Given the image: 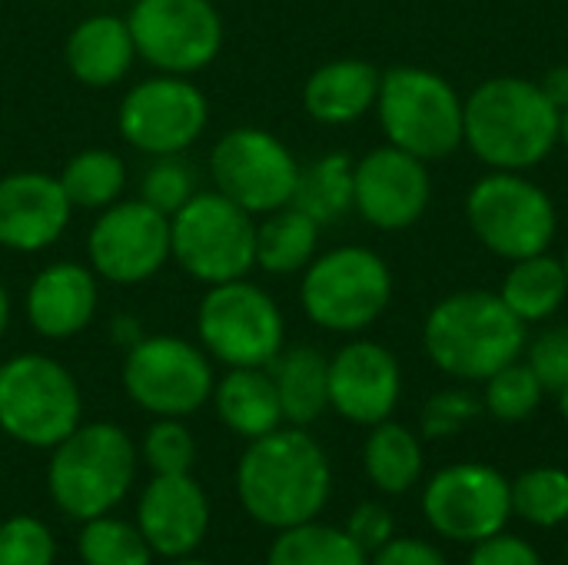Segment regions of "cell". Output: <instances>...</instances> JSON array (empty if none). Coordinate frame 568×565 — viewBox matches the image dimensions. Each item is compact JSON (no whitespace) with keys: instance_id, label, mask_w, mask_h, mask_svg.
Returning a JSON list of instances; mask_svg holds the SVG:
<instances>
[{"instance_id":"1","label":"cell","mask_w":568,"mask_h":565,"mask_svg":"<svg viewBox=\"0 0 568 565\" xmlns=\"http://www.w3.org/2000/svg\"><path fill=\"white\" fill-rule=\"evenodd\" d=\"M236 493L246 516L266 529H290L313 523L333 493V470L326 450L306 426L273 430L240 456Z\"/></svg>"},{"instance_id":"2","label":"cell","mask_w":568,"mask_h":565,"mask_svg":"<svg viewBox=\"0 0 568 565\" xmlns=\"http://www.w3.org/2000/svg\"><path fill=\"white\" fill-rule=\"evenodd\" d=\"M463 143L489 170H536L559 147V110L539 80L489 77L463 100Z\"/></svg>"},{"instance_id":"3","label":"cell","mask_w":568,"mask_h":565,"mask_svg":"<svg viewBox=\"0 0 568 565\" xmlns=\"http://www.w3.org/2000/svg\"><path fill=\"white\" fill-rule=\"evenodd\" d=\"M423 350L436 370L463 383H486L526 350V323L489 290L443 296L423 323Z\"/></svg>"},{"instance_id":"4","label":"cell","mask_w":568,"mask_h":565,"mask_svg":"<svg viewBox=\"0 0 568 565\" xmlns=\"http://www.w3.org/2000/svg\"><path fill=\"white\" fill-rule=\"evenodd\" d=\"M47 490L77 523L116 509L136 480V446L116 423H80L50 450Z\"/></svg>"},{"instance_id":"5","label":"cell","mask_w":568,"mask_h":565,"mask_svg":"<svg viewBox=\"0 0 568 565\" xmlns=\"http://www.w3.org/2000/svg\"><path fill=\"white\" fill-rule=\"evenodd\" d=\"M376 117L386 140L426 163L463 147V97L426 67H389L379 80Z\"/></svg>"},{"instance_id":"6","label":"cell","mask_w":568,"mask_h":565,"mask_svg":"<svg viewBox=\"0 0 568 565\" xmlns=\"http://www.w3.org/2000/svg\"><path fill=\"white\" fill-rule=\"evenodd\" d=\"M393 300V273L369 246L316 253L300 280V303L310 323L326 333L356 336L369 330Z\"/></svg>"},{"instance_id":"7","label":"cell","mask_w":568,"mask_h":565,"mask_svg":"<svg viewBox=\"0 0 568 565\" xmlns=\"http://www.w3.org/2000/svg\"><path fill=\"white\" fill-rule=\"evenodd\" d=\"M170 256L203 286L243 280L256 266V216L220 190H196L170 216Z\"/></svg>"},{"instance_id":"8","label":"cell","mask_w":568,"mask_h":565,"mask_svg":"<svg viewBox=\"0 0 568 565\" xmlns=\"http://www.w3.org/2000/svg\"><path fill=\"white\" fill-rule=\"evenodd\" d=\"M83 416L77 376L47 353H17L0 363V430L30 446L53 450Z\"/></svg>"},{"instance_id":"9","label":"cell","mask_w":568,"mask_h":565,"mask_svg":"<svg viewBox=\"0 0 568 565\" xmlns=\"http://www.w3.org/2000/svg\"><path fill=\"white\" fill-rule=\"evenodd\" d=\"M466 220L476 240L509 263L546 253L559 230L552 196L513 170H489L473 183L466 193Z\"/></svg>"},{"instance_id":"10","label":"cell","mask_w":568,"mask_h":565,"mask_svg":"<svg viewBox=\"0 0 568 565\" xmlns=\"http://www.w3.org/2000/svg\"><path fill=\"white\" fill-rule=\"evenodd\" d=\"M196 336L206 356L226 370L270 366L286 346V320L280 303L243 276L206 286L196 306Z\"/></svg>"},{"instance_id":"11","label":"cell","mask_w":568,"mask_h":565,"mask_svg":"<svg viewBox=\"0 0 568 565\" xmlns=\"http://www.w3.org/2000/svg\"><path fill=\"white\" fill-rule=\"evenodd\" d=\"M123 393L153 416H193L213 400V360L183 336H143L123 356Z\"/></svg>"},{"instance_id":"12","label":"cell","mask_w":568,"mask_h":565,"mask_svg":"<svg viewBox=\"0 0 568 565\" xmlns=\"http://www.w3.org/2000/svg\"><path fill=\"white\" fill-rule=\"evenodd\" d=\"M126 27L136 57L160 73L193 77L223 50V17L213 0H133Z\"/></svg>"},{"instance_id":"13","label":"cell","mask_w":568,"mask_h":565,"mask_svg":"<svg viewBox=\"0 0 568 565\" xmlns=\"http://www.w3.org/2000/svg\"><path fill=\"white\" fill-rule=\"evenodd\" d=\"M213 186L253 216H266L293 203L300 160L293 150L263 127L226 130L210 153Z\"/></svg>"},{"instance_id":"14","label":"cell","mask_w":568,"mask_h":565,"mask_svg":"<svg viewBox=\"0 0 568 565\" xmlns=\"http://www.w3.org/2000/svg\"><path fill=\"white\" fill-rule=\"evenodd\" d=\"M210 123L206 93L176 73H156L133 83L116 107L120 137L146 157H180Z\"/></svg>"},{"instance_id":"15","label":"cell","mask_w":568,"mask_h":565,"mask_svg":"<svg viewBox=\"0 0 568 565\" xmlns=\"http://www.w3.org/2000/svg\"><path fill=\"white\" fill-rule=\"evenodd\" d=\"M170 260V216L140 196L100 210L87 233V266L113 286H140Z\"/></svg>"},{"instance_id":"16","label":"cell","mask_w":568,"mask_h":565,"mask_svg":"<svg viewBox=\"0 0 568 565\" xmlns=\"http://www.w3.org/2000/svg\"><path fill=\"white\" fill-rule=\"evenodd\" d=\"M423 516L443 539L476 546L506 529L513 516V486L486 463H453L429 480Z\"/></svg>"},{"instance_id":"17","label":"cell","mask_w":568,"mask_h":565,"mask_svg":"<svg viewBox=\"0 0 568 565\" xmlns=\"http://www.w3.org/2000/svg\"><path fill=\"white\" fill-rule=\"evenodd\" d=\"M433 196L426 160L386 143L356 160L353 210L376 230L396 233L423 220Z\"/></svg>"},{"instance_id":"18","label":"cell","mask_w":568,"mask_h":565,"mask_svg":"<svg viewBox=\"0 0 568 565\" xmlns=\"http://www.w3.org/2000/svg\"><path fill=\"white\" fill-rule=\"evenodd\" d=\"M399 393V360L376 340H353L329 360V410H336L346 423L376 426L389 420Z\"/></svg>"},{"instance_id":"19","label":"cell","mask_w":568,"mask_h":565,"mask_svg":"<svg viewBox=\"0 0 568 565\" xmlns=\"http://www.w3.org/2000/svg\"><path fill=\"white\" fill-rule=\"evenodd\" d=\"M73 203L60 180L43 170H13L0 176V250L43 253L70 226Z\"/></svg>"},{"instance_id":"20","label":"cell","mask_w":568,"mask_h":565,"mask_svg":"<svg viewBox=\"0 0 568 565\" xmlns=\"http://www.w3.org/2000/svg\"><path fill=\"white\" fill-rule=\"evenodd\" d=\"M136 529L153 556L186 559L210 529V500L190 473L153 476L136 503Z\"/></svg>"},{"instance_id":"21","label":"cell","mask_w":568,"mask_h":565,"mask_svg":"<svg viewBox=\"0 0 568 565\" xmlns=\"http://www.w3.org/2000/svg\"><path fill=\"white\" fill-rule=\"evenodd\" d=\"M100 310V276L87 263L57 260L33 273L23 313L37 336L73 340L80 336Z\"/></svg>"},{"instance_id":"22","label":"cell","mask_w":568,"mask_h":565,"mask_svg":"<svg viewBox=\"0 0 568 565\" xmlns=\"http://www.w3.org/2000/svg\"><path fill=\"white\" fill-rule=\"evenodd\" d=\"M136 47L126 27V17L90 13L83 17L63 43V63L70 77L90 90H106L133 70Z\"/></svg>"},{"instance_id":"23","label":"cell","mask_w":568,"mask_h":565,"mask_svg":"<svg viewBox=\"0 0 568 565\" xmlns=\"http://www.w3.org/2000/svg\"><path fill=\"white\" fill-rule=\"evenodd\" d=\"M383 73L359 57H339L316 67L303 83V107L323 127H346L376 110Z\"/></svg>"},{"instance_id":"24","label":"cell","mask_w":568,"mask_h":565,"mask_svg":"<svg viewBox=\"0 0 568 565\" xmlns=\"http://www.w3.org/2000/svg\"><path fill=\"white\" fill-rule=\"evenodd\" d=\"M213 406L220 423L243 440H260L286 423L276 383L266 366L226 370V376L213 386Z\"/></svg>"},{"instance_id":"25","label":"cell","mask_w":568,"mask_h":565,"mask_svg":"<svg viewBox=\"0 0 568 565\" xmlns=\"http://www.w3.org/2000/svg\"><path fill=\"white\" fill-rule=\"evenodd\" d=\"M266 370L276 383L283 420L290 426H310L329 410V360L316 346H283Z\"/></svg>"},{"instance_id":"26","label":"cell","mask_w":568,"mask_h":565,"mask_svg":"<svg viewBox=\"0 0 568 565\" xmlns=\"http://www.w3.org/2000/svg\"><path fill=\"white\" fill-rule=\"evenodd\" d=\"M320 223L286 203L256 223V266L270 276L303 273L320 250Z\"/></svg>"},{"instance_id":"27","label":"cell","mask_w":568,"mask_h":565,"mask_svg":"<svg viewBox=\"0 0 568 565\" xmlns=\"http://www.w3.org/2000/svg\"><path fill=\"white\" fill-rule=\"evenodd\" d=\"M363 466H366L369 483L379 493L403 496L423 476V466H426L423 443L409 426L383 420V423L369 426V436L363 446Z\"/></svg>"},{"instance_id":"28","label":"cell","mask_w":568,"mask_h":565,"mask_svg":"<svg viewBox=\"0 0 568 565\" xmlns=\"http://www.w3.org/2000/svg\"><path fill=\"white\" fill-rule=\"evenodd\" d=\"M503 303L529 326V323H546L552 320L568 296V280L562 270V260L546 253L516 260L499 286Z\"/></svg>"},{"instance_id":"29","label":"cell","mask_w":568,"mask_h":565,"mask_svg":"<svg viewBox=\"0 0 568 565\" xmlns=\"http://www.w3.org/2000/svg\"><path fill=\"white\" fill-rule=\"evenodd\" d=\"M353 173L356 160L343 150H329L300 167L293 206L313 216L320 226L339 223L353 210Z\"/></svg>"},{"instance_id":"30","label":"cell","mask_w":568,"mask_h":565,"mask_svg":"<svg viewBox=\"0 0 568 565\" xmlns=\"http://www.w3.org/2000/svg\"><path fill=\"white\" fill-rule=\"evenodd\" d=\"M67 200L73 203V210H106L116 200H123L130 170L126 160L106 147H87L80 153H73L63 170L57 173Z\"/></svg>"},{"instance_id":"31","label":"cell","mask_w":568,"mask_h":565,"mask_svg":"<svg viewBox=\"0 0 568 565\" xmlns=\"http://www.w3.org/2000/svg\"><path fill=\"white\" fill-rule=\"evenodd\" d=\"M266 565H369V556L349 539L346 529L326 523H303L280 529Z\"/></svg>"},{"instance_id":"32","label":"cell","mask_w":568,"mask_h":565,"mask_svg":"<svg viewBox=\"0 0 568 565\" xmlns=\"http://www.w3.org/2000/svg\"><path fill=\"white\" fill-rule=\"evenodd\" d=\"M513 486V516L529 526L556 529L568 523V473L559 466H532Z\"/></svg>"},{"instance_id":"33","label":"cell","mask_w":568,"mask_h":565,"mask_svg":"<svg viewBox=\"0 0 568 565\" xmlns=\"http://www.w3.org/2000/svg\"><path fill=\"white\" fill-rule=\"evenodd\" d=\"M80 559L83 565H150L153 563V549L146 546L143 533L126 523V519H113L97 516L87 519L80 529Z\"/></svg>"},{"instance_id":"34","label":"cell","mask_w":568,"mask_h":565,"mask_svg":"<svg viewBox=\"0 0 568 565\" xmlns=\"http://www.w3.org/2000/svg\"><path fill=\"white\" fill-rule=\"evenodd\" d=\"M542 396H546V386L539 383L532 366L523 360H513L509 366H503L499 373L486 380L483 410L499 423H526L542 406Z\"/></svg>"},{"instance_id":"35","label":"cell","mask_w":568,"mask_h":565,"mask_svg":"<svg viewBox=\"0 0 568 565\" xmlns=\"http://www.w3.org/2000/svg\"><path fill=\"white\" fill-rule=\"evenodd\" d=\"M196 460V440L183 426V420L156 416L143 436V463L153 470V476L166 473H190Z\"/></svg>"},{"instance_id":"36","label":"cell","mask_w":568,"mask_h":565,"mask_svg":"<svg viewBox=\"0 0 568 565\" xmlns=\"http://www.w3.org/2000/svg\"><path fill=\"white\" fill-rule=\"evenodd\" d=\"M57 539L37 516H10L0 523V565H53Z\"/></svg>"},{"instance_id":"37","label":"cell","mask_w":568,"mask_h":565,"mask_svg":"<svg viewBox=\"0 0 568 565\" xmlns=\"http://www.w3.org/2000/svg\"><path fill=\"white\" fill-rule=\"evenodd\" d=\"M196 193V176L180 157H153L140 180V200H146L153 210L173 216L190 196Z\"/></svg>"},{"instance_id":"38","label":"cell","mask_w":568,"mask_h":565,"mask_svg":"<svg viewBox=\"0 0 568 565\" xmlns=\"http://www.w3.org/2000/svg\"><path fill=\"white\" fill-rule=\"evenodd\" d=\"M483 416V400H476L466 390H439L423 406V436L426 440H446L463 433L469 423Z\"/></svg>"},{"instance_id":"39","label":"cell","mask_w":568,"mask_h":565,"mask_svg":"<svg viewBox=\"0 0 568 565\" xmlns=\"http://www.w3.org/2000/svg\"><path fill=\"white\" fill-rule=\"evenodd\" d=\"M532 373L546 386V393H559L568 386V323L549 326L529 343V360Z\"/></svg>"},{"instance_id":"40","label":"cell","mask_w":568,"mask_h":565,"mask_svg":"<svg viewBox=\"0 0 568 565\" xmlns=\"http://www.w3.org/2000/svg\"><path fill=\"white\" fill-rule=\"evenodd\" d=\"M346 533L366 556H373L396 536L393 513L383 503H359L346 519Z\"/></svg>"},{"instance_id":"41","label":"cell","mask_w":568,"mask_h":565,"mask_svg":"<svg viewBox=\"0 0 568 565\" xmlns=\"http://www.w3.org/2000/svg\"><path fill=\"white\" fill-rule=\"evenodd\" d=\"M469 565H542V556L529 539L509 536L506 529L476 543L469 553Z\"/></svg>"},{"instance_id":"42","label":"cell","mask_w":568,"mask_h":565,"mask_svg":"<svg viewBox=\"0 0 568 565\" xmlns=\"http://www.w3.org/2000/svg\"><path fill=\"white\" fill-rule=\"evenodd\" d=\"M369 565H449L443 549H436L426 539L413 536H393L383 549L369 556Z\"/></svg>"},{"instance_id":"43","label":"cell","mask_w":568,"mask_h":565,"mask_svg":"<svg viewBox=\"0 0 568 565\" xmlns=\"http://www.w3.org/2000/svg\"><path fill=\"white\" fill-rule=\"evenodd\" d=\"M539 87H542L546 100L562 113V110L568 107V63H556V67H549V70L542 73Z\"/></svg>"},{"instance_id":"44","label":"cell","mask_w":568,"mask_h":565,"mask_svg":"<svg viewBox=\"0 0 568 565\" xmlns=\"http://www.w3.org/2000/svg\"><path fill=\"white\" fill-rule=\"evenodd\" d=\"M113 340H116L123 350H130L136 340H143V333H140V323H136L133 316H116V320H113Z\"/></svg>"},{"instance_id":"45","label":"cell","mask_w":568,"mask_h":565,"mask_svg":"<svg viewBox=\"0 0 568 565\" xmlns=\"http://www.w3.org/2000/svg\"><path fill=\"white\" fill-rule=\"evenodd\" d=\"M10 313H13V306H10V293H7V286L0 283V340L7 336V330H10Z\"/></svg>"},{"instance_id":"46","label":"cell","mask_w":568,"mask_h":565,"mask_svg":"<svg viewBox=\"0 0 568 565\" xmlns=\"http://www.w3.org/2000/svg\"><path fill=\"white\" fill-rule=\"evenodd\" d=\"M559 143H566L568 147V107L559 113Z\"/></svg>"},{"instance_id":"47","label":"cell","mask_w":568,"mask_h":565,"mask_svg":"<svg viewBox=\"0 0 568 565\" xmlns=\"http://www.w3.org/2000/svg\"><path fill=\"white\" fill-rule=\"evenodd\" d=\"M556 396H559V413H562V420L568 423V386L566 390H559Z\"/></svg>"},{"instance_id":"48","label":"cell","mask_w":568,"mask_h":565,"mask_svg":"<svg viewBox=\"0 0 568 565\" xmlns=\"http://www.w3.org/2000/svg\"><path fill=\"white\" fill-rule=\"evenodd\" d=\"M170 565H210V563H203V559H190V556H186V559H173Z\"/></svg>"},{"instance_id":"49","label":"cell","mask_w":568,"mask_h":565,"mask_svg":"<svg viewBox=\"0 0 568 565\" xmlns=\"http://www.w3.org/2000/svg\"><path fill=\"white\" fill-rule=\"evenodd\" d=\"M562 270H566V280H568V246H566V253H562Z\"/></svg>"},{"instance_id":"50","label":"cell","mask_w":568,"mask_h":565,"mask_svg":"<svg viewBox=\"0 0 568 565\" xmlns=\"http://www.w3.org/2000/svg\"><path fill=\"white\" fill-rule=\"evenodd\" d=\"M566 565H568V546H566Z\"/></svg>"}]
</instances>
